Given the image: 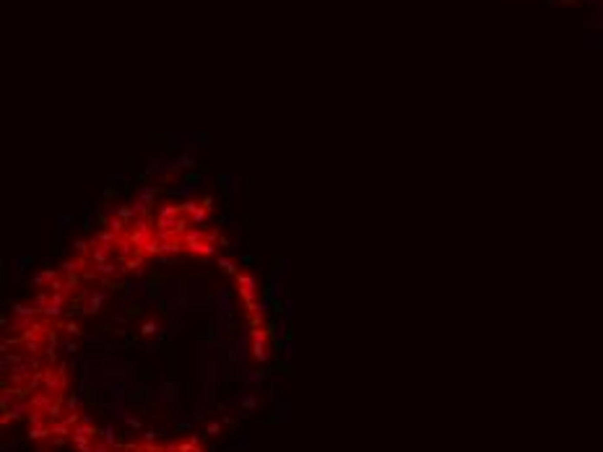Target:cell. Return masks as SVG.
<instances>
[{
    "instance_id": "5",
    "label": "cell",
    "mask_w": 603,
    "mask_h": 452,
    "mask_svg": "<svg viewBox=\"0 0 603 452\" xmlns=\"http://www.w3.org/2000/svg\"><path fill=\"white\" fill-rule=\"evenodd\" d=\"M206 239H203V229H187L185 231V239H182V244H185V250L192 255V250L198 247V244H203Z\"/></svg>"
},
{
    "instance_id": "2",
    "label": "cell",
    "mask_w": 603,
    "mask_h": 452,
    "mask_svg": "<svg viewBox=\"0 0 603 452\" xmlns=\"http://www.w3.org/2000/svg\"><path fill=\"white\" fill-rule=\"evenodd\" d=\"M151 237H153V226L148 224V219H146V216H138V219L130 224V234H128V239L135 244V247H143V244H146Z\"/></svg>"
},
{
    "instance_id": "6",
    "label": "cell",
    "mask_w": 603,
    "mask_h": 452,
    "mask_svg": "<svg viewBox=\"0 0 603 452\" xmlns=\"http://www.w3.org/2000/svg\"><path fill=\"white\" fill-rule=\"evenodd\" d=\"M156 195H159V187H156V185H146V187L135 190V200H138V203H143V205H148V208L153 205Z\"/></svg>"
},
{
    "instance_id": "10",
    "label": "cell",
    "mask_w": 603,
    "mask_h": 452,
    "mask_svg": "<svg viewBox=\"0 0 603 452\" xmlns=\"http://www.w3.org/2000/svg\"><path fill=\"white\" fill-rule=\"evenodd\" d=\"M117 237H120L117 231H112V229H107V231H102V234L96 237V242H99V244H109V247H114V242H117Z\"/></svg>"
},
{
    "instance_id": "12",
    "label": "cell",
    "mask_w": 603,
    "mask_h": 452,
    "mask_svg": "<svg viewBox=\"0 0 603 452\" xmlns=\"http://www.w3.org/2000/svg\"><path fill=\"white\" fill-rule=\"evenodd\" d=\"M70 224H73V216H70V213H63V216L57 219V237H63V234H65V229H68Z\"/></svg>"
},
{
    "instance_id": "1",
    "label": "cell",
    "mask_w": 603,
    "mask_h": 452,
    "mask_svg": "<svg viewBox=\"0 0 603 452\" xmlns=\"http://www.w3.org/2000/svg\"><path fill=\"white\" fill-rule=\"evenodd\" d=\"M213 304H216V312L221 317H234L237 315V302H234V291L226 289V286H219L216 294H213Z\"/></svg>"
},
{
    "instance_id": "3",
    "label": "cell",
    "mask_w": 603,
    "mask_h": 452,
    "mask_svg": "<svg viewBox=\"0 0 603 452\" xmlns=\"http://www.w3.org/2000/svg\"><path fill=\"white\" fill-rule=\"evenodd\" d=\"M182 213H187L190 224H206V219H208V208H206V205H198L195 200H185L182 203Z\"/></svg>"
},
{
    "instance_id": "7",
    "label": "cell",
    "mask_w": 603,
    "mask_h": 452,
    "mask_svg": "<svg viewBox=\"0 0 603 452\" xmlns=\"http://www.w3.org/2000/svg\"><path fill=\"white\" fill-rule=\"evenodd\" d=\"M177 216H182V205H174V203H164L156 211V219H177Z\"/></svg>"
},
{
    "instance_id": "16",
    "label": "cell",
    "mask_w": 603,
    "mask_h": 452,
    "mask_svg": "<svg viewBox=\"0 0 603 452\" xmlns=\"http://www.w3.org/2000/svg\"><path fill=\"white\" fill-rule=\"evenodd\" d=\"M84 229H91V205L84 203Z\"/></svg>"
},
{
    "instance_id": "11",
    "label": "cell",
    "mask_w": 603,
    "mask_h": 452,
    "mask_svg": "<svg viewBox=\"0 0 603 452\" xmlns=\"http://www.w3.org/2000/svg\"><path fill=\"white\" fill-rule=\"evenodd\" d=\"M107 226H109L112 231H117V234H123V231H125V226H128V221H125V219H120V216L114 213V216L107 221Z\"/></svg>"
},
{
    "instance_id": "14",
    "label": "cell",
    "mask_w": 603,
    "mask_h": 452,
    "mask_svg": "<svg viewBox=\"0 0 603 452\" xmlns=\"http://www.w3.org/2000/svg\"><path fill=\"white\" fill-rule=\"evenodd\" d=\"M31 263V258L29 255H21L18 260H16V278H21L24 273H26V265Z\"/></svg>"
},
{
    "instance_id": "17",
    "label": "cell",
    "mask_w": 603,
    "mask_h": 452,
    "mask_svg": "<svg viewBox=\"0 0 603 452\" xmlns=\"http://www.w3.org/2000/svg\"><path fill=\"white\" fill-rule=\"evenodd\" d=\"M153 172H164V164L162 161H151L146 167V174H153Z\"/></svg>"
},
{
    "instance_id": "4",
    "label": "cell",
    "mask_w": 603,
    "mask_h": 452,
    "mask_svg": "<svg viewBox=\"0 0 603 452\" xmlns=\"http://www.w3.org/2000/svg\"><path fill=\"white\" fill-rule=\"evenodd\" d=\"M198 182H203V174H198V177H192L190 182H182L180 187H172V190H169V195H174V198H190V195L195 192V187H198Z\"/></svg>"
},
{
    "instance_id": "15",
    "label": "cell",
    "mask_w": 603,
    "mask_h": 452,
    "mask_svg": "<svg viewBox=\"0 0 603 452\" xmlns=\"http://www.w3.org/2000/svg\"><path fill=\"white\" fill-rule=\"evenodd\" d=\"M73 247H75V252H78V255H86V252H91L89 247H94V242H84V239H75V242H73Z\"/></svg>"
},
{
    "instance_id": "8",
    "label": "cell",
    "mask_w": 603,
    "mask_h": 452,
    "mask_svg": "<svg viewBox=\"0 0 603 452\" xmlns=\"http://www.w3.org/2000/svg\"><path fill=\"white\" fill-rule=\"evenodd\" d=\"M219 182H221V190H224V195L231 200V198H234V174L224 172V174H219Z\"/></svg>"
},
{
    "instance_id": "13",
    "label": "cell",
    "mask_w": 603,
    "mask_h": 452,
    "mask_svg": "<svg viewBox=\"0 0 603 452\" xmlns=\"http://www.w3.org/2000/svg\"><path fill=\"white\" fill-rule=\"evenodd\" d=\"M219 268L224 270V273H229V276H237L239 270H237V265L229 260V258H219Z\"/></svg>"
},
{
    "instance_id": "9",
    "label": "cell",
    "mask_w": 603,
    "mask_h": 452,
    "mask_svg": "<svg viewBox=\"0 0 603 452\" xmlns=\"http://www.w3.org/2000/svg\"><path fill=\"white\" fill-rule=\"evenodd\" d=\"M138 270H143V252L141 255H130L125 260V268H123V273H138Z\"/></svg>"
}]
</instances>
